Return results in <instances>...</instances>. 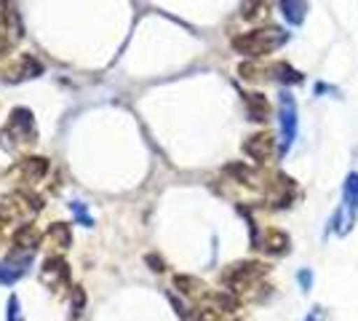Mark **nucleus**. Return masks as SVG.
<instances>
[{"mask_svg": "<svg viewBox=\"0 0 358 321\" xmlns=\"http://www.w3.org/2000/svg\"><path fill=\"white\" fill-rule=\"evenodd\" d=\"M265 276H268V265H262V262H236L222 273V284L230 294L249 297L254 290H262Z\"/></svg>", "mask_w": 358, "mask_h": 321, "instance_id": "f257e3e1", "label": "nucleus"}, {"mask_svg": "<svg viewBox=\"0 0 358 321\" xmlns=\"http://www.w3.org/2000/svg\"><path fill=\"white\" fill-rule=\"evenodd\" d=\"M286 41H289V32H284L281 27H262V30L243 32L238 38H233V48L243 57H265L284 46Z\"/></svg>", "mask_w": 358, "mask_h": 321, "instance_id": "f03ea898", "label": "nucleus"}, {"mask_svg": "<svg viewBox=\"0 0 358 321\" xmlns=\"http://www.w3.org/2000/svg\"><path fill=\"white\" fill-rule=\"evenodd\" d=\"M35 137H38V131H35V121H32L30 110H14L6 129L0 131V145L8 148V150H19V148L32 145Z\"/></svg>", "mask_w": 358, "mask_h": 321, "instance_id": "7ed1b4c3", "label": "nucleus"}, {"mask_svg": "<svg viewBox=\"0 0 358 321\" xmlns=\"http://www.w3.org/2000/svg\"><path fill=\"white\" fill-rule=\"evenodd\" d=\"M22 38V22L11 0H0V57Z\"/></svg>", "mask_w": 358, "mask_h": 321, "instance_id": "20e7f679", "label": "nucleus"}, {"mask_svg": "<svg viewBox=\"0 0 358 321\" xmlns=\"http://www.w3.org/2000/svg\"><path fill=\"white\" fill-rule=\"evenodd\" d=\"M278 121H281V153H286L292 148V142L297 139V105H294V97L281 94Z\"/></svg>", "mask_w": 358, "mask_h": 321, "instance_id": "39448f33", "label": "nucleus"}, {"mask_svg": "<svg viewBox=\"0 0 358 321\" xmlns=\"http://www.w3.org/2000/svg\"><path fill=\"white\" fill-rule=\"evenodd\" d=\"M43 73V67H41V62L30 57V54H22V57H16L11 64H6V70H3V78L8 80V83H19V80H27V78H38Z\"/></svg>", "mask_w": 358, "mask_h": 321, "instance_id": "423d86ee", "label": "nucleus"}, {"mask_svg": "<svg viewBox=\"0 0 358 321\" xmlns=\"http://www.w3.org/2000/svg\"><path fill=\"white\" fill-rule=\"evenodd\" d=\"M41 281H43L45 287H51V290L67 287V281H70V268H67V262L62 260V257H57V255H51V257L43 262V268H41Z\"/></svg>", "mask_w": 358, "mask_h": 321, "instance_id": "0eeeda50", "label": "nucleus"}, {"mask_svg": "<svg viewBox=\"0 0 358 321\" xmlns=\"http://www.w3.org/2000/svg\"><path fill=\"white\" fill-rule=\"evenodd\" d=\"M32 260V252H19L14 249L11 255H8V260L0 262V284H14L16 278H22L24 271H27V265Z\"/></svg>", "mask_w": 358, "mask_h": 321, "instance_id": "6e6552de", "label": "nucleus"}, {"mask_svg": "<svg viewBox=\"0 0 358 321\" xmlns=\"http://www.w3.org/2000/svg\"><path fill=\"white\" fill-rule=\"evenodd\" d=\"M275 150V139L270 137L268 131H259V134H252V137H246L243 142V153L249 155L252 161L257 164H265L270 155Z\"/></svg>", "mask_w": 358, "mask_h": 321, "instance_id": "1a4fd4ad", "label": "nucleus"}, {"mask_svg": "<svg viewBox=\"0 0 358 321\" xmlns=\"http://www.w3.org/2000/svg\"><path fill=\"white\" fill-rule=\"evenodd\" d=\"M356 225V206H350L348 201H343L340 206H337V212L331 217V230L337 233V236H348L350 230Z\"/></svg>", "mask_w": 358, "mask_h": 321, "instance_id": "9d476101", "label": "nucleus"}, {"mask_svg": "<svg viewBox=\"0 0 358 321\" xmlns=\"http://www.w3.org/2000/svg\"><path fill=\"white\" fill-rule=\"evenodd\" d=\"M257 246L265 249L268 255H286V252H289V236H286L284 230L270 228V230H265L262 241H259Z\"/></svg>", "mask_w": 358, "mask_h": 321, "instance_id": "9b49d317", "label": "nucleus"}, {"mask_svg": "<svg viewBox=\"0 0 358 321\" xmlns=\"http://www.w3.org/2000/svg\"><path fill=\"white\" fill-rule=\"evenodd\" d=\"M174 284H177V290L185 294V297H193V300H209V287L203 284V281H198V278H190V276H177L174 278Z\"/></svg>", "mask_w": 358, "mask_h": 321, "instance_id": "f8f14e48", "label": "nucleus"}, {"mask_svg": "<svg viewBox=\"0 0 358 321\" xmlns=\"http://www.w3.org/2000/svg\"><path fill=\"white\" fill-rule=\"evenodd\" d=\"M45 244H48V249L64 252V249H70V244H73V233H70V228L64 222H54L48 228V233H45Z\"/></svg>", "mask_w": 358, "mask_h": 321, "instance_id": "ddd939ff", "label": "nucleus"}, {"mask_svg": "<svg viewBox=\"0 0 358 321\" xmlns=\"http://www.w3.org/2000/svg\"><path fill=\"white\" fill-rule=\"evenodd\" d=\"M16 171L22 174V180H24V183H38V180H43L45 177L48 164H45L43 158H24V161H19Z\"/></svg>", "mask_w": 358, "mask_h": 321, "instance_id": "4468645a", "label": "nucleus"}, {"mask_svg": "<svg viewBox=\"0 0 358 321\" xmlns=\"http://www.w3.org/2000/svg\"><path fill=\"white\" fill-rule=\"evenodd\" d=\"M281 14L289 24L299 27L308 16V0H281Z\"/></svg>", "mask_w": 358, "mask_h": 321, "instance_id": "2eb2a0df", "label": "nucleus"}, {"mask_svg": "<svg viewBox=\"0 0 358 321\" xmlns=\"http://www.w3.org/2000/svg\"><path fill=\"white\" fill-rule=\"evenodd\" d=\"M38 244H41V236L32 225H22L14 233V249H19V252H35Z\"/></svg>", "mask_w": 358, "mask_h": 321, "instance_id": "dca6fc26", "label": "nucleus"}, {"mask_svg": "<svg viewBox=\"0 0 358 321\" xmlns=\"http://www.w3.org/2000/svg\"><path fill=\"white\" fill-rule=\"evenodd\" d=\"M243 102H246V110H249V118L252 121H265L268 118L270 107H268V99L262 94H246Z\"/></svg>", "mask_w": 358, "mask_h": 321, "instance_id": "f3484780", "label": "nucleus"}, {"mask_svg": "<svg viewBox=\"0 0 358 321\" xmlns=\"http://www.w3.org/2000/svg\"><path fill=\"white\" fill-rule=\"evenodd\" d=\"M345 201L358 209V174H348V180H345Z\"/></svg>", "mask_w": 358, "mask_h": 321, "instance_id": "a211bd4d", "label": "nucleus"}, {"mask_svg": "<svg viewBox=\"0 0 358 321\" xmlns=\"http://www.w3.org/2000/svg\"><path fill=\"white\" fill-rule=\"evenodd\" d=\"M265 11H268V0H249L243 6V16L246 19H259V16H265Z\"/></svg>", "mask_w": 358, "mask_h": 321, "instance_id": "6ab92c4d", "label": "nucleus"}, {"mask_svg": "<svg viewBox=\"0 0 358 321\" xmlns=\"http://www.w3.org/2000/svg\"><path fill=\"white\" fill-rule=\"evenodd\" d=\"M195 321H227V319H224L220 311H214V308H203V311H198Z\"/></svg>", "mask_w": 358, "mask_h": 321, "instance_id": "aec40b11", "label": "nucleus"}, {"mask_svg": "<svg viewBox=\"0 0 358 321\" xmlns=\"http://www.w3.org/2000/svg\"><path fill=\"white\" fill-rule=\"evenodd\" d=\"M297 278H299V284H302V290H305V292L310 290V284H313V276H310V271H302Z\"/></svg>", "mask_w": 358, "mask_h": 321, "instance_id": "412c9836", "label": "nucleus"}]
</instances>
